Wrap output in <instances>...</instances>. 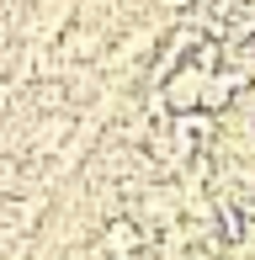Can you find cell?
I'll return each instance as SVG.
<instances>
[{
	"label": "cell",
	"instance_id": "3957f363",
	"mask_svg": "<svg viewBox=\"0 0 255 260\" xmlns=\"http://www.w3.org/2000/svg\"><path fill=\"white\" fill-rule=\"evenodd\" d=\"M64 48H69V53H80V58H90V53L101 48V38H96V32H80V38H69Z\"/></svg>",
	"mask_w": 255,
	"mask_h": 260
},
{
	"label": "cell",
	"instance_id": "277c9868",
	"mask_svg": "<svg viewBox=\"0 0 255 260\" xmlns=\"http://www.w3.org/2000/svg\"><path fill=\"white\" fill-rule=\"evenodd\" d=\"M59 101H64V90H59V85H38V106H43V112H53Z\"/></svg>",
	"mask_w": 255,
	"mask_h": 260
},
{
	"label": "cell",
	"instance_id": "6da1fadb",
	"mask_svg": "<svg viewBox=\"0 0 255 260\" xmlns=\"http://www.w3.org/2000/svg\"><path fill=\"white\" fill-rule=\"evenodd\" d=\"M207 80H213V75H202L197 64L176 69V75H170V85H165V101L176 106V112H192V106H197V101L207 96Z\"/></svg>",
	"mask_w": 255,
	"mask_h": 260
},
{
	"label": "cell",
	"instance_id": "7a4b0ae2",
	"mask_svg": "<svg viewBox=\"0 0 255 260\" xmlns=\"http://www.w3.org/2000/svg\"><path fill=\"white\" fill-rule=\"evenodd\" d=\"M138 244H144V234H138V223H112L107 234H101V250L107 255H117V260H128V255H138Z\"/></svg>",
	"mask_w": 255,
	"mask_h": 260
},
{
	"label": "cell",
	"instance_id": "8992f818",
	"mask_svg": "<svg viewBox=\"0 0 255 260\" xmlns=\"http://www.w3.org/2000/svg\"><path fill=\"white\" fill-rule=\"evenodd\" d=\"M250 53H255V32H250Z\"/></svg>",
	"mask_w": 255,
	"mask_h": 260
},
{
	"label": "cell",
	"instance_id": "5b68a950",
	"mask_svg": "<svg viewBox=\"0 0 255 260\" xmlns=\"http://www.w3.org/2000/svg\"><path fill=\"white\" fill-rule=\"evenodd\" d=\"M0 191H16V165H11V159H0Z\"/></svg>",
	"mask_w": 255,
	"mask_h": 260
}]
</instances>
